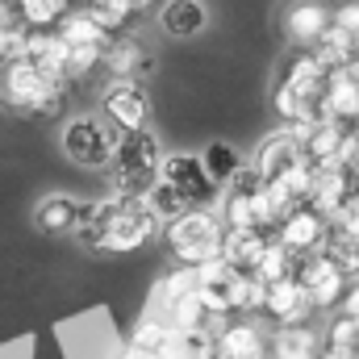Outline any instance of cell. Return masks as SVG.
<instances>
[{
	"mask_svg": "<svg viewBox=\"0 0 359 359\" xmlns=\"http://www.w3.org/2000/svg\"><path fill=\"white\" fill-rule=\"evenodd\" d=\"M76 234L96 255H130V251H142L159 234V222L147 213L142 201H121L104 192L100 201L84 205V222Z\"/></svg>",
	"mask_w": 359,
	"mask_h": 359,
	"instance_id": "obj_1",
	"label": "cell"
},
{
	"mask_svg": "<svg viewBox=\"0 0 359 359\" xmlns=\"http://www.w3.org/2000/svg\"><path fill=\"white\" fill-rule=\"evenodd\" d=\"M67 104V84H55L34 59H8L0 63V109L13 117L50 121Z\"/></svg>",
	"mask_w": 359,
	"mask_h": 359,
	"instance_id": "obj_2",
	"label": "cell"
},
{
	"mask_svg": "<svg viewBox=\"0 0 359 359\" xmlns=\"http://www.w3.org/2000/svg\"><path fill=\"white\" fill-rule=\"evenodd\" d=\"M159 163H163V151L155 142L151 130L142 134H121L117 142V155H113V172H109V192L121 196V201H142L147 188L159 180Z\"/></svg>",
	"mask_w": 359,
	"mask_h": 359,
	"instance_id": "obj_3",
	"label": "cell"
},
{
	"mask_svg": "<svg viewBox=\"0 0 359 359\" xmlns=\"http://www.w3.org/2000/svg\"><path fill=\"white\" fill-rule=\"evenodd\" d=\"M163 238H168V251H172V259L180 268H205V264L222 259L226 222L213 209H188L180 222H172L163 230Z\"/></svg>",
	"mask_w": 359,
	"mask_h": 359,
	"instance_id": "obj_4",
	"label": "cell"
},
{
	"mask_svg": "<svg viewBox=\"0 0 359 359\" xmlns=\"http://www.w3.org/2000/svg\"><path fill=\"white\" fill-rule=\"evenodd\" d=\"M117 142H121V134L104 117H96V113H80V117H72L63 126V155L76 168H104V163H113Z\"/></svg>",
	"mask_w": 359,
	"mask_h": 359,
	"instance_id": "obj_5",
	"label": "cell"
},
{
	"mask_svg": "<svg viewBox=\"0 0 359 359\" xmlns=\"http://www.w3.org/2000/svg\"><path fill=\"white\" fill-rule=\"evenodd\" d=\"M305 163H309L305 159V126H284V130H276L259 142V151L251 155L247 168L268 184V180H280L284 172L305 168Z\"/></svg>",
	"mask_w": 359,
	"mask_h": 359,
	"instance_id": "obj_6",
	"label": "cell"
},
{
	"mask_svg": "<svg viewBox=\"0 0 359 359\" xmlns=\"http://www.w3.org/2000/svg\"><path fill=\"white\" fill-rule=\"evenodd\" d=\"M100 117L117 134H142L151 126V96L138 80H113L100 100Z\"/></svg>",
	"mask_w": 359,
	"mask_h": 359,
	"instance_id": "obj_7",
	"label": "cell"
},
{
	"mask_svg": "<svg viewBox=\"0 0 359 359\" xmlns=\"http://www.w3.org/2000/svg\"><path fill=\"white\" fill-rule=\"evenodd\" d=\"M159 180L172 184L192 209H205L213 196H222V188H217V184L209 180V172H205L201 155H184V151L163 155V163H159Z\"/></svg>",
	"mask_w": 359,
	"mask_h": 359,
	"instance_id": "obj_8",
	"label": "cell"
},
{
	"mask_svg": "<svg viewBox=\"0 0 359 359\" xmlns=\"http://www.w3.org/2000/svg\"><path fill=\"white\" fill-rule=\"evenodd\" d=\"M330 25H334V8L326 0H288L280 17V29L297 50H313L330 34Z\"/></svg>",
	"mask_w": 359,
	"mask_h": 359,
	"instance_id": "obj_9",
	"label": "cell"
},
{
	"mask_svg": "<svg viewBox=\"0 0 359 359\" xmlns=\"http://www.w3.org/2000/svg\"><path fill=\"white\" fill-rule=\"evenodd\" d=\"M330 217H322L313 205H301L297 213H288L284 222H280V230H276V243L280 247H288L297 259H309V255H322V247H326V238H330Z\"/></svg>",
	"mask_w": 359,
	"mask_h": 359,
	"instance_id": "obj_10",
	"label": "cell"
},
{
	"mask_svg": "<svg viewBox=\"0 0 359 359\" xmlns=\"http://www.w3.org/2000/svg\"><path fill=\"white\" fill-rule=\"evenodd\" d=\"M297 280H301V288L309 292L313 309H339L343 297H347V284H351V280L339 271V264L326 259V255H309V259H301Z\"/></svg>",
	"mask_w": 359,
	"mask_h": 359,
	"instance_id": "obj_11",
	"label": "cell"
},
{
	"mask_svg": "<svg viewBox=\"0 0 359 359\" xmlns=\"http://www.w3.org/2000/svg\"><path fill=\"white\" fill-rule=\"evenodd\" d=\"M264 313H268L276 326H309V318H313L318 309H313L309 292L301 288V280L292 276V280H280V284H271L268 288V297H264Z\"/></svg>",
	"mask_w": 359,
	"mask_h": 359,
	"instance_id": "obj_12",
	"label": "cell"
},
{
	"mask_svg": "<svg viewBox=\"0 0 359 359\" xmlns=\"http://www.w3.org/2000/svg\"><path fill=\"white\" fill-rule=\"evenodd\" d=\"M84 205L80 196H67V192H50L34 205V226L42 234H76L80 222H84Z\"/></svg>",
	"mask_w": 359,
	"mask_h": 359,
	"instance_id": "obj_13",
	"label": "cell"
},
{
	"mask_svg": "<svg viewBox=\"0 0 359 359\" xmlns=\"http://www.w3.org/2000/svg\"><path fill=\"white\" fill-rule=\"evenodd\" d=\"M213 343H217V359H268V334L251 318L226 322Z\"/></svg>",
	"mask_w": 359,
	"mask_h": 359,
	"instance_id": "obj_14",
	"label": "cell"
},
{
	"mask_svg": "<svg viewBox=\"0 0 359 359\" xmlns=\"http://www.w3.org/2000/svg\"><path fill=\"white\" fill-rule=\"evenodd\" d=\"M159 29L176 42H188L209 29V8L205 0H163L159 8Z\"/></svg>",
	"mask_w": 359,
	"mask_h": 359,
	"instance_id": "obj_15",
	"label": "cell"
},
{
	"mask_svg": "<svg viewBox=\"0 0 359 359\" xmlns=\"http://www.w3.org/2000/svg\"><path fill=\"white\" fill-rule=\"evenodd\" d=\"M322 334L313 326H276L268 334V359H318Z\"/></svg>",
	"mask_w": 359,
	"mask_h": 359,
	"instance_id": "obj_16",
	"label": "cell"
},
{
	"mask_svg": "<svg viewBox=\"0 0 359 359\" xmlns=\"http://www.w3.org/2000/svg\"><path fill=\"white\" fill-rule=\"evenodd\" d=\"M151 63H155V59L147 55V46H142L138 38H113L100 67H104L113 80H138L142 72H151Z\"/></svg>",
	"mask_w": 359,
	"mask_h": 359,
	"instance_id": "obj_17",
	"label": "cell"
},
{
	"mask_svg": "<svg viewBox=\"0 0 359 359\" xmlns=\"http://www.w3.org/2000/svg\"><path fill=\"white\" fill-rule=\"evenodd\" d=\"M271 238H276V234H268V230H226L222 259L238 271H255V264L264 259V251H268Z\"/></svg>",
	"mask_w": 359,
	"mask_h": 359,
	"instance_id": "obj_18",
	"label": "cell"
},
{
	"mask_svg": "<svg viewBox=\"0 0 359 359\" xmlns=\"http://www.w3.org/2000/svg\"><path fill=\"white\" fill-rule=\"evenodd\" d=\"M55 34H59L72 50H109V42H113V38L92 21L84 8H80V13H67V17L59 21V29H55Z\"/></svg>",
	"mask_w": 359,
	"mask_h": 359,
	"instance_id": "obj_19",
	"label": "cell"
},
{
	"mask_svg": "<svg viewBox=\"0 0 359 359\" xmlns=\"http://www.w3.org/2000/svg\"><path fill=\"white\" fill-rule=\"evenodd\" d=\"M326 109H330V117L334 121H355L359 126V84L347 76V72H334L330 80H326Z\"/></svg>",
	"mask_w": 359,
	"mask_h": 359,
	"instance_id": "obj_20",
	"label": "cell"
},
{
	"mask_svg": "<svg viewBox=\"0 0 359 359\" xmlns=\"http://www.w3.org/2000/svg\"><path fill=\"white\" fill-rule=\"evenodd\" d=\"M159 359H217V343L209 330H172Z\"/></svg>",
	"mask_w": 359,
	"mask_h": 359,
	"instance_id": "obj_21",
	"label": "cell"
},
{
	"mask_svg": "<svg viewBox=\"0 0 359 359\" xmlns=\"http://www.w3.org/2000/svg\"><path fill=\"white\" fill-rule=\"evenodd\" d=\"M142 205H147V213L159 222V226H172V222H180L192 205L180 196L172 184H163V180H155L151 188H147V196H142Z\"/></svg>",
	"mask_w": 359,
	"mask_h": 359,
	"instance_id": "obj_22",
	"label": "cell"
},
{
	"mask_svg": "<svg viewBox=\"0 0 359 359\" xmlns=\"http://www.w3.org/2000/svg\"><path fill=\"white\" fill-rule=\"evenodd\" d=\"M201 163H205V172H209V180H213L217 188H226L230 180L247 168V163H243V155H238L230 142H209V147L201 151Z\"/></svg>",
	"mask_w": 359,
	"mask_h": 359,
	"instance_id": "obj_23",
	"label": "cell"
},
{
	"mask_svg": "<svg viewBox=\"0 0 359 359\" xmlns=\"http://www.w3.org/2000/svg\"><path fill=\"white\" fill-rule=\"evenodd\" d=\"M297 268H301V259H297L288 247H280V243L271 238L268 251H264V259L255 264V271H251V276H255V280H264V284L271 288V284H280V280H292V276H297Z\"/></svg>",
	"mask_w": 359,
	"mask_h": 359,
	"instance_id": "obj_24",
	"label": "cell"
},
{
	"mask_svg": "<svg viewBox=\"0 0 359 359\" xmlns=\"http://www.w3.org/2000/svg\"><path fill=\"white\" fill-rule=\"evenodd\" d=\"M72 0H17V13L25 29H59V21L72 13Z\"/></svg>",
	"mask_w": 359,
	"mask_h": 359,
	"instance_id": "obj_25",
	"label": "cell"
},
{
	"mask_svg": "<svg viewBox=\"0 0 359 359\" xmlns=\"http://www.w3.org/2000/svg\"><path fill=\"white\" fill-rule=\"evenodd\" d=\"M84 13H88L92 21H96V25L109 34V38H121V29H126V25L138 17V13H134L126 0H92Z\"/></svg>",
	"mask_w": 359,
	"mask_h": 359,
	"instance_id": "obj_26",
	"label": "cell"
},
{
	"mask_svg": "<svg viewBox=\"0 0 359 359\" xmlns=\"http://www.w3.org/2000/svg\"><path fill=\"white\" fill-rule=\"evenodd\" d=\"M168 339H172V326H168L163 318H151V313H142V318L134 322V330H130V347L151 351V355H159Z\"/></svg>",
	"mask_w": 359,
	"mask_h": 359,
	"instance_id": "obj_27",
	"label": "cell"
},
{
	"mask_svg": "<svg viewBox=\"0 0 359 359\" xmlns=\"http://www.w3.org/2000/svg\"><path fill=\"white\" fill-rule=\"evenodd\" d=\"M334 25L343 29V34H359V0H343V4H334Z\"/></svg>",
	"mask_w": 359,
	"mask_h": 359,
	"instance_id": "obj_28",
	"label": "cell"
},
{
	"mask_svg": "<svg viewBox=\"0 0 359 359\" xmlns=\"http://www.w3.org/2000/svg\"><path fill=\"white\" fill-rule=\"evenodd\" d=\"M339 313H343V318H351V322H359V280H355V284H347V297H343Z\"/></svg>",
	"mask_w": 359,
	"mask_h": 359,
	"instance_id": "obj_29",
	"label": "cell"
},
{
	"mask_svg": "<svg viewBox=\"0 0 359 359\" xmlns=\"http://www.w3.org/2000/svg\"><path fill=\"white\" fill-rule=\"evenodd\" d=\"M117 359H159V355H151V351H138V347H130V343H126V347L117 351Z\"/></svg>",
	"mask_w": 359,
	"mask_h": 359,
	"instance_id": "obj_30",
	"label": "cell"
},
{
	"mask_svg": "<svg viewBox=\"0 0 359 359\" xmlns=\"http://www.w3.org/2000/svg\"><path fill=\"white\" fill-rule=\"evenodd\" d=\"M126 4H130V8H134V13H147V8H155V4H159V0H126Z\"/></svg>",
	"mask_w": 359,
	"mask_h": 359,
	"instance_id": "obj_31",
	"label": "cell"
},
{
	"mask_svg": "<svg viewBox=\"0 0 359 359\" xmlns=\"http://www.w3.org/2000/svg\"><path fill=\"white\" fill-rule=\"evenodd\" d=\"M80 4H84V8H88V4H92V0H80Z\"/></svg>",
	"mask_w": 359,
	"mask_h": 359,
	"instance_id": "obj_32",
	"label": "cell"
}]
</instances>
